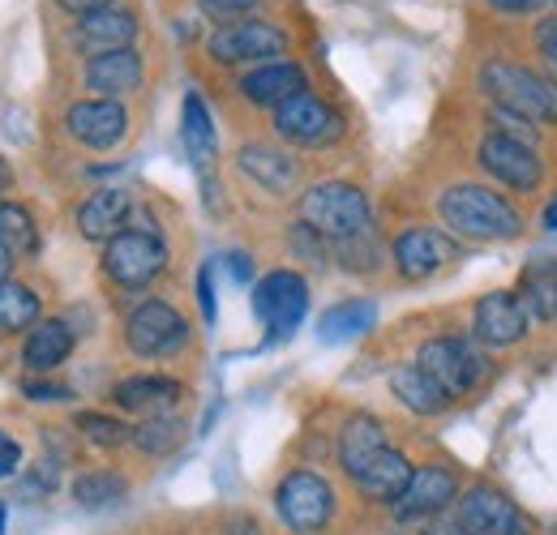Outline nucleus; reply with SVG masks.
I'll list each match as a JSON object with an SVG mask.
<instances>
[{"label":"nucleus","mask_w":557,"mask_h":535,"mask_svg":"<svg viewBox=\"0 0 557 535\" xmlns=\"http://www.w3.org/2000/svg\"><path fill=\"white\" fill-rule=\"evenodd\" d=\"M528 309L519 300V291H488L476 304L472 318V338L485 347H515L519 338L528 335Z\"/></svg>","instance_id":"nucleus-14"},{"label":"nucleus","mask_w":557,"mask_h":535,"mask_svg":"<svg viewBox=\"0 0 557 535\" xmlns=\"http://www.w3.org/2000/svg\"><path fill=\"white\" fill-rule=\"evenodd\" d=\"M129 210H134V201H129L125 189H99L90 201H82V210H77V227H82L86 240H112V236L125 232Z\"/></svg>","instance_id":"nucleus-22"},{"label":"nucleus","mask_w":557,"mask_h":535,"mask_svg":"<svg viewBox=\"0 0 557 535\" xmlns=\"http://www.w3.org/2000/svg\"><path fill=\"white\" fill-rule=\"evenodd\" d=\"M391 390H395V399L404 402L408 411H417V415H437V411L450 407V395H446L420 364L395 369V373H391Z\"/></svg>","instance_id":"nucleus-25"},{"label":"nucleus","mask_w":557,"mask_h":535,"mask_svg":"<svg viewBox=\"0 0 557 535\" xmlns=\"http://www.w3.org/2000/svg\"><path fill=\"white\" fill-rule=\"evenodd\" d=\"M77 428H82L86 441H95V446H103V450H116V446H125V441L134 437V428H125L121 420H112V415H103V411H82V415H77Z\"/></svg>","instance_id":"nucleus-34"},{"label":"nucleus","mask_w":557,"mask_h":535,"mask_svg":"<svg viewBox=\"0 0 557 535\" xmlns=\"http://www.w3.org/2000/svg\"><path fill=\"white\" fill-rule=\"evenodd\" d=\"M0 535H4V501H0Z\"/></svg>","instance_id":"nucleus-49"},{"label":"nucleus","mask_w":557,"mask_h":535,"mask_svg":"<svg viewBox=\"0 0 557 535\" xmlns=\"http://www.w3.org/2000/svg\"><path fill=\"white\" fill-rule=\"evenodd\" d=\"M373 322H377L373 300H344V304H335L318 318V338L322 343H348V338L369 335Z\"/></svg>","instance_id":"nucleus-28"},{"label":"nucleus","mask_w":557,"mask_h":535,"mask_svg":"<svg viewBox=\"0 0 557 535\" xmlns=\"http://www.w3.org/2000/svg\"><path fill=\"white\" fill-rule=\"evenodd\" d=\"M223 262H227V274H232L240 287H245V283H253V262H249V253H227Z\"/></svg>","instance_id":"nucleus-43"},{"label":"nucleus","mask_w":557,"mask_h":535,"mask_svg":"<svg viewBox=\"0 0 557 535\" xmlns=\"http://www.w3.org/2000/svg\"><path fill=\"white\" fill-rule=\"evenodd\" d=\"M300 223H309L322 240H351L369 232V198L348 181L313 185L300 201Z\"/></svg>","instance_id":"nucleus-3"},{"label":"nucleus","mask_w":557,"mask_h":535,"mask_svg":"<svg viewBox=\"0 0 557 535\" xmlns=\"http://www.w3.org/2000/svg\"><path fill=\"white\" fill-rule=\"evenodd\" d=\"M134 35H138V17L134 13H125V9H99V13H86L82 17V26H77V43L86 48V52H121V48H129L134 43Z\"/></svg>","instance_id":"nucleus-21"},{"label":"nucleus","mask_w":557,"mask_h":535,"mask_svg":"<svg viewBox=\"0 0 557 535\" xmlns=\"http://www.w3.org/2000/svg\"><path fill=\"white\" fill-rule=\"evenodd\" d=\"M39 318V296L22 283H0V335H13V331H26L30 322Z\"/></svg>","instance_id":"nucleus-32"},{"label":"nucleus","mask_w":557,"mask_h":535,"mask_svg":"<svg viewBox=\"0 0 557 535\" xmlns=\"http://www.w3.org/2000/svg\"><path fill=\"white\" fill-rule=\"evenodd\" d=\"M26 399L65 402V399H73V390H70V386H52V382H26Z\"/></svg>","instance_id":"nucleus-39"},{"label":"nucleus","mask_w":557,"mask_h":535,"mask_svg":"<svg viewBox=\"0 0 557 535\" xmlns=\"http://www.w3.org/2000/svg\"><path fill=\"white\" fill-rule=\"evenodd\" d=\"M536 48L557 65V17H545V22L536 26Z\"/></svg>","instance_id":"nucleus-41"},{"label":"nucleus","mask_w":557,"mask_h":535,"mask_svg":"<svg viewBox=\"0 0 557 535\" xmlns=\"http://www.w3.org/2000/svg\"><path fill=\"white\" fill-rule=\"evenodd\" d=\"M210 57L219 65H240V61H267L287 52V35L271 22H227L210 35Z\"/></svg>","instance_id":"nucleus-11"},{"label":"nucleus","mask_w":557,"mask_h":535,"mask_svg":"<svg viewBox=\"0 0 557 535\" xmlns=\"http://www.w3.org/2000/svg\"><path fill=\"white\" fill-rule=\"evenodd\" d=\"M275 510L292 532H322L335 519V488L318 471H292L278 480Z\"/></svg>","instance_id":"nucleus-5"},{"label":"nucleus","mask_w":557,"mask_h":535,"mask_svg":"<svg viewBox=\"0 0 557 535\" xmlns=\"http://www.w3.org/2000/svg\"><path fill=\"white\" fill-rule=\"evenodd\" d=\"M455 258H459V245L446 232H437V227H408L395 240V266L412 283L433 278L437 270L446 266V262H455Z\"/></svg>","instance_id":"nucleus-15"},{"label":"nucleus","mask_w":557,"mask_h":535,"mask_svg":"<svg viewBox=\"0 0 557 535\" xmlns=\"http://www.w3.org/2000/svg\"><path fill=\"white\" fill-rule=\"evenodd\" d=\"M519 300H523L528 318H536V322L557 318V262L554 258H541V262H532V266L523 270V278H519Z\"/></svg>","instance_id":"nucleus-27"},{"label":"nucleus","mask_w":557,"mask_h":535,"mask_svg":"<svg viewBox=\"0 0 557 535\" xmlns=\"http://www.w3.org/2000/svg\"><path fill=\"white\" fill-rule=\"evenodd\" d=\"M73 351V331L65 322H44L39 331H30L26 338V364L35 369V373H48V369H57V364H65V356Z\"/></svg>","instance_id":"nucleus-29"},{"label":"nucleus","mask_w":557,"mask_h":535,"mask_svg":"<svg viewBox=\"0 0 557 535\" xmlns=\"http://www.w3.org/2000/svg\"><path fill=\"white\" fill-rule=\"evenodd\" d=\"M275 134L292 146H331L344 137V116L326 99L305 90L275 108Z\"/></svg>","instance_id":"nucleus-10"},{"label":"nucleus","mask_w":557,"mask_h":535,"mask_svg":"<svg viewBox=\"0 0 557 535\" xmlns=\"http://www.w3.org/2000/svg\"><path fill=\"white\" fill-rule=\"evenodd\" d=\"M125 343L134 347V356L141 360H159V356H176L189 343V322L163 304V300H146L129 313L125 322Z\"/></svg>","instance_id":"nucleus-7"},{"label":"nucleus","mask_w":557,"mask_h":535,"mask_svg":"<svg viewBox=\"0 0 557 535\" xmlns=\"http://www.w3.org/2000/svg\"><path fill=\"white\" fill-rule=\"evenodd\" d=\"M17 468H22V446H17L9 433H0V480L13 475Z\"/></svg>","instance_id":"nucleus-40"},{"label":"nucleus","mask_w":557,"mask_h":535,"mask_svg":"<svg viewBox=\"0 0 557 535\" xmlns=\"http://www.w3.org/2000/svg\"><path fill=\"white\" fill-rule=\"evenodd\" d=\"M125 497H129V480L116 471H86L73 480V501L82 510H108V506H121Z\"/></svg>","instance_id":"nucleus-30"},{"label":"nucleus","mask_w":557,"mask_h":535,"mask_svg":"<svg viewBox=\"0 0 557 535\" xmlns=\"http://www.w3.org/2000/svg\"><path fill=\"white\" fill-rule=\"evenodd\" d=\"M455 501H459V475L442 463H424V468H412L408 488L395 501V514L399 519H437Z\"/></svg>","instance_id":"nucleus-12"},{"label":"nucleus","mask_w":557,"mask_h":535,"mask_svg":"<svg viewBox=\"0 0 557 535\" xmlns=\"http://www.w3.org/2000/svg\"><path fill=\"white\" fill-rule=\"evenodd\" d=\"M0 245L13 253V258H35L39 253V232H35V219L13 206V201H0Z\"/></svg>","instance_id":"nucleus-31"},{"label":"nucleus","mask_w":557,"mask_h":535,"mask_svg":"<svg viewBox=\"0 0 557 535\" xmlns=\"http://www.w3.org/2000/svg\"><path fill=\"white\" fill-rule=\"evenodd\" d=\"M455 506H459L455 519H459L472 535H519L523 532V514H519V506H515L502 488H493V484H472Z\"/></svg>","instance_id":"nucleus-13"},{"label":"nucleus","mask_w":557,"mask_h":535,"mask_svg":"<svg viewBox=\"0 0 557 535\" xmlns=\"http://www.w3.org/2000/svg\"><path fill=\"white\" fill-rule=\"evenodd\" d=\"M305 90H309V77H305V69L292 65V61H271V65L253 69V73L240 77V95L249 103H258V108H278V103H287V99H296Z\"/></svg>","instance_id":"nucleus-17"},{"label":"nucleus","mask_w":557,"mask_h":535,"mask_svg":"<svg viewBox=\"0 0 557 535\" xmlns=\"http://www.w3.org/2000/svg\"><path fill=\"white\" fill-rule=\"evenodd\" d=\"M65 129L90 150H112L121 137L129 134V112L116 99H82L70 108Z\"/></svg>","instance_id":"nucleus-16"},{"label":"nucleus","mask_w":557,"mask_h":535,"mask_svg":"<svg viewBox=\"0 0 557 535\" xmlns=\"http://www.w3.org/2000/svg\"><path fill=\"white\" fill-rule=\"evenodd\" d=\"M386 450V424L377 420V415H351L348 424H344V433H339V463L348 475L364 468L369 459H377Z\"/></svg>","instance_id":"nucleus-24"},{"label":"nucleus","mask_w":557,"mask_h":535,"mask_svg":"<svg viewBox=\"0 0 557 535\" xmlns=\"http://www.w3.org/2000/svg\"><path fill=\"white\" fill-rule=\"evenodd\" d=\"M417 364L450 399H463V395L481 390L488 377V360L481 356V347L472 338H459V335H442L420 343Z\"/></svg>","instance_id":"nucleus-4"},{"label":"nucleus","mask_w":557,"mask_h":535,"mask_svg":"<svg viewBox=\"0 0 557 535\" xmlns=\"http://www.w3.org/2000/svg\"><path fill=\"white\" fill-rule=\"evenodd\" d=\"M9 270H13V253H9V249H4V245H0V283H4V278H9Z\"/></svg>","instance_id":"nucleus-48"},{"label":"nucleus","mask_w":557,"mask_h":535,"mask_svg":"<svg viewBox=\"0 0 557 535\" xmlns=\"http://www.w3.org/2000/svg\"><path fill=\"white\" fill-rule=\"evenodd\" d=\"M198 304H202V322H207V326H214L219 309H214V270H210V266L198 270Z\"/></svg>","instance_id":"nucleus-38"},{"label":"nucleus","mask_w":557,"mask_h":535,"mask_svg":"<svg viewBox=\"0 0 557 535\" xmlns=\"http://www.w3.org/2000/svg\"><path fill=\"white\" fill-rule=\"evenodd\" d=\"M408 480H412V463H408V455H399V450H391V446L351 475L356 493H360L364 501H382V506H395V501H399V493L408 488Z\"/></svg>","instance_id":"nucleus-18"},{"label":"nucleus","mask_w":557,"mask_h":535,"mask_svg":"<svg viewBox=\"0 0 557 535\" xmlns=\"http://www.w3.org/2000/svg\"><path fill=\"white\" fill-rule=\"evenodd\" d=\"M198 9H202L207 17H214V22H236V17L253 13L258 0H198Z\"/></svg>","instance_id":"nucleus-36"},{"label":"nucleus","mask_w":557,"mask_h":535,"mask_svg":"<svg viewBox=\"0 0 557 535\" xmlns=\"http://www.w3.org/2000/svg\"><path fill=\"white\" fill-rule=\"evenodd\" d=\"M65 13H77V17H86V13H99V9H112L116 0H57Z\"/></svg>","instance_id":"nucleus-44"},{"label":"nucleus","mask_w":557,"mask_h":535,"mask_svg":"<svg viewBox=\"0 0 557 535\" xmlns=\"http://www.w3.org/2000/svg\"><path fill=\"white\" fill-rule=\"evenodd\" d=\"M181 395H185V386L172 377H129L112 390L116 407L138 411V415H168L181 402Z\"/></svg>","instance_id":"nucleus-23"},{"label":"nucleus","mask_w":557,"mask_h":535,"mask_svg":"<svg viewBox=\"0 0 557 535\" xmlns=\"http://www.w3.org/2000/svg\"><path fill=\"white\" fill-rule=\"evenodd\" d=\"M168 266V249L154 232H121L103 249V270L121 287H146Z\"/></svg>","instance_id":"nucleus-8"},{"label":"nucleus","mask_w":557,"mask_h":535,"mask_svg":"<svg viewBox=\"0 0 557 535\" xmlns=\"http://www.w3.org/2000/svg\"><path fill=\"white\" fill-rule=\"evenodd\" d=\"M305 309H309V283L296 270H271L253 287V313L271 331V343L292 335L305 322Z\"/></svg>","instance_id":"nucleus-6"},{"label":"nucleus","mask_w":557,"mask_h":535,"mask_svg":"<svg viewBox=\"0 0 557 535\" xmlns=\"http://www.w3.org/2000/svg\"><path fill=\"white\" fill-rule=\"evenodd\" d=\"M481 86L502 112H515L532 125H557V82L510 61H485Z\"/></svg>","instance_id":"nucleus-2"},{"label":"nucleus","mask_w":557,"mask_h":535,"mask_svg":"<svg viewBox=\"0 0 557 535\" xmlns=\"http://www.w3.org/2000/svg\"><path fill=\"white\" fill-rule=\"evenodd\" d=\"M181 437H185V424L176 420V415H146V424L134 428V446H138L141 455H150V459H159V455H172L176 446H181Z\"/></svg>","instance_id":"nucleus-33"},{"label":"nucleus","mask_w":557,"mask_h":535,"mask_svg":"<svg viewBox=\"0 0 557 535\" xmlns=\"http://www.w3.org/2000/svg\"><path fill=\"white\" fill-rule=\"evenodd\" d=\"M240 172L253 181V185H262L267 194H292L296 189V181H300V167H296V159L292 154H283L275 146H262V141H253V146H245L240 150Z\"/></svg>","instance_id":"nucleus-19"},{"label":"nucleus","mask_w":557,"mask_h":535,"mask_svg":"<svg viewBox=\"0 0 557 535\" xmlns=\"http://www.w3.org/2000/svg\"><path fill=\"white\" fill-rule=\"evenodd\" d=\"M227 535H258V523L240 514V519H232V523H227Z\"/></svg>","instance_id":"nucleus-46"},{"label":"nucleus","mask_w":557,"mask_h":535,"mask_svg":"<svg viewBox=\"0 0 557 535\" xmlns=\"http://www.w3.org/2000/svg\"><path fill=\"white\" fill-rule=\"evenodd\" d=\"M442 223L463 236V240H476V245H493V240H515L523 232V214L485 185H455L446 189L442 201Z\"/></svg>","instance_id":"nucleus-1"},{"label":"nucleus","mask_w":557,"mask_h":535,"mask_svg":"<svg viewBox=\"0 0 557 535\" xmlns=\"http://www.w3.org/2000/svg\"><path fill=\"white\" fill-rule=\"evenodd\" d=\"M497 13H536L545 9V0H488Z\"/></svg>","instance_id":"nucleus-45"},{"label":"nucleus","mask_w":557,"mask_h":535,"mask_svg":"<svg viewBox=\"0 0 557 535\" xmlns=\"http://www.w3.org/2000/svg\"><path fill=\"white\" fill-rule=\"evenodd\" d=\"M481 167L497 185L515 189V194H536L541 181H545V163L536 154V146L519 141V137H506V134H493L481 141Z\"/></svg>","instance_id":"nucleus-9"},{"label":"nucleus","mask_w":557,"mask_h":535,"mask_svg":"<svg viewBox=\"0 0 557 535\" xmlns=\"http://www.w3.org/2000/svg\"><path fill=\"white\" fill-rule=\"evenodd\" d=\"M541 227H545V232H557V194L549 198V206H545V214H541Z\"/></svg>","instance_id":"nucleus-47"},{"label":"nucleus","mask_w":557,"mask_h":535,"mask_svg":"<svg viewBox=\"0 0 557 535\" xmlns=\"http://www.w3.org/2000/svg\"><path fill=\"white\" fill-rule=\"evenodd\" d=\"M335 253L344 258L348 270H373V258H377V249L369 245V232H364V236H351V240H339Z\"/></svg>","instance_id":"nucleus-35"},{"label":"nucleus","mask_w":557,"mask_h":535,"mask_svg":"<svg viewBox=\"0 0 557 535\" xmlns=\"http://www.w3.org/2000/svg\"><path fill=\"white\" fill-rule=\"evenodd\" d=\"M420 535H472V532H468L455 514H437V519H429V523H424V532Z\"/></svg>","instance_id":"nucleus-42"},{"label":"nucleus","mask_w":557,"mask_h":535,"mask_svg":"<svg viewBox=\"0 0 557 535\" xmlns=\"http://www.w3.org/2000/svg\"><path fill=\"white\" fill-rule=\"evenodd\" d=\"M181 137H185V150L194 159L198 172H207L214 150H219V137H214V125H210L207 99L198 90L185 95V108H181Z\"/></svg>","instance_id":"nucleus-26"},{"label":"nucleus","mask_w":557,"mask_h":535,"mask_svg":"<svg viewBox=\"0 0 557 535\" xmlns=\"http://www.w3.org/2000/svg\"><path fill=\"white\" fill-rule=\"evenodd\" d=\"M52 488H57V468H52V463H39L30 475H22V493H26V497H44V493H52Z\"/></svg>","instance_id":"nucleus-37"},{"label":"nucleus","mask_w":557,"mask_h":535,"mask_svg":"<svg viewBox=\"0 0 557 535\" xmlns=\"http://www.w3.org/2000/svg\"><path fill=\"white\" fill-rule=\"evenodd\" d=\"M86 86H90V90H99V99H116V95L138 90L141 86V57L134 52V48L90 57V65H86Z\"/></svg>","instance_id":"nucleus-20"}]
</instances>
